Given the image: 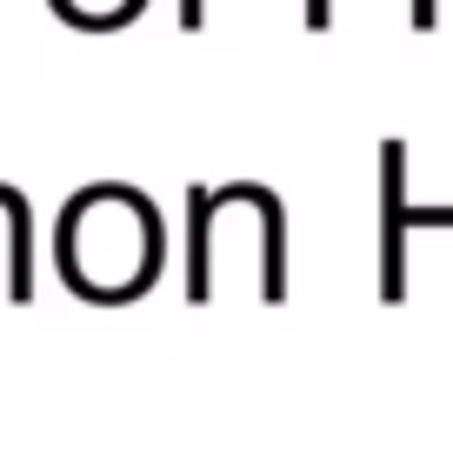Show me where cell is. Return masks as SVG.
<instances>
[{"label": "cell", "instance_id": "obj_4", "mask_svg": "<svg viewBox=\"0 0 453 467\" xmlns=\"http://www.w3.org/2000/svg\"><path fill=\"white\" fill-rule=\"evenodd\" d=\"M180 27H201V0H180Z\"/></svg>", "mask_w": 453, "mask_h": 467}, {"label": "cell", "instance_id": "obj_5", "mask_svg": "<svg viewBox=\"0 0 453 467\" xmlns=\"http://www.w3.org/2000/svg\"><path fill=\"white\" fill-rule=\"evenodd\" d=\"M307 20H314V27H327V0H307Z\"/></svg>", "mask_w": 453, "mask_h": 467}, {"label": "cell", "instance_id": "obj_1", "mask_svg": "<svg viewBox=\"0 0 453 467\" xmlns=\"http://www.w3.org/2000/svg\"><path fill=\"white\" fill-rule=\"evenodd\" d=\"M60 274L80 301H134L160 274V214L120 181L74 194L60 214Z\"/></svg>", "mask_w": 453, "mask_h": 467}, {"label": "cell", "instance_id": "obj_3", "mask_svg": "<svg viewBox=\"0 0 453 467\" xmlns=\"http://www.w3.org/2000/svg\"><path fill=\"white\" fill-rule=\"evenodd\" d=\"M414 27H434V0H414Z\"/></svg>", "mask_w": 453, "mask_h": 467}, {"label": "cell", "instance_id": "obj_2", "mask_svg": "<svg viewBox=\"0 0 453 467\" xmlns=\"http://www.w3.org/2000/svg\"><path fill=\"white\" fill-rule=\"evenodd\" d=\"M67 20H80V27H114L120 14H134L140 0H54Z\"/></svg>", "mask_w": 453, "mask_h": 467}]
</instances>
